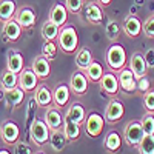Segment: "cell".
I'll return each mask as SVG.
<instances>
[{
	"instance_id": "36",
	"label": "cell",
	"mask_w": 154,
	"mask_h": 154,
	"mask_svg": "<svg viewBox=\"0 0 154 154\" xmlns=\"http://www.w3.org/2000/svg\"><path fill=\"white\" fill-rule=\"evenodd\" d=\"M140 122H142V126H143L145 134H154V114H152V112L146 111Z\"/></svg>"
},
{
	"instance_id": "14",
	"label": "cell",
	"mask_w": 154,
	"mask_h": 154,
	"mask_svg": "<svg viewBox=\"0 0 154 154\" xmlns=\"http://www.w3.org/2000/svg\"><path fill=\"white\" fill-rule=\"evenodd\" d=\"M43 120L46 122V125L49 126V130H62L63 123H65V116L60 112V108L54 106H48L45 111V117Z\"/></svg>"
},
{
	"instance_id": "34",
	"label": "cell",
	"mask_w": 154,
	"mask_h": 154,
	"mask_svg": "<svg viewBox=\"0 0 154 154\" xmlns=\"http://www.w3.org/2000/svg\"><path fill=\"white\" fill-rule=\"evenodd\" d=\"M120 29H122V26L119 25L117 20H109L106 23V37H108V40L112 42V43L117 42V38L120 35Z\"/></svg>"
},
{
	"instance_id": "31",
	"label": "cell",
	"mask_w": 154,
	"mask_h": 154,
	"mask_svg": "<svg viewBox=\"0 0 154 154\" xmlns=\"http://www.w3.org/2000/svg\"><path fill=\"white\" fill-rule=\"evenodd\" d=\"M25 68V62H23V56L20 53H11L8 56V62H6V69L12 71V72H22V69Z\"/></svg>"
},
{
	"instance_id": "32",
	"label": "cell",
	"mask_w": 154,
	"mask_h": 154,
	"mask_svg": "<svg viewBox=\"0 0 154 154\" xmlns=\"http://www.w3.org/2000/svg\"><path fill=\"white\" fill-rule=\"evenodd\" d=\"M85 74H86V77L89 80H93V82H100V79L103 77V74H105V71H103V66H102V63L100 62H94L93 60V63L89 65L86 69H85Z\"/></svg>"
},
{
	"instance_id": "15",
	"label": "cell",
	"mask_w": 154,
	"mask_h": 154,
	"mask_svg": "<svg viewBox=\"0 0 154 154\" xmlns=\"http://www.w3.org/2000/svg\"><path fill=\"white\" fill-rule=\"evenodd\" d=\"M128 68L133 71V74L136 75V79H142L148 74V66H146V62H145V57L143 54L140 53H133L131 57H130V62H128Z\"/></svg>"
},
{
	"instance_id": "13",
	"label": "cell",
	"mask_w": 154,
	"mask_h": 154,
	"mask_svg": "<svg viewBox=\"0 0 154 154\" xmlns=\"http://www.w3.org/2000/svg\"><path fill=\"white\" fill-rule=\"evenodd\" d=\"M38 80L40 79L32 71V68H23L22 72H19V86L25 93L35 91V88L38 86Z\"/></svg>"
},
{
	"instance_id": "29",
	"label": "cell",
	"mask_w": 154,
	"mask_h": 154,
	"mask_svg": "<svg viewBox=\"0 0 154 154\" xmlns=\"http://www.w3.org/2000/svg\"><path fill=\"white\" fill-rule=\"evenodd\" d=\"M63 133H65L66 139H68V142H75V140H79L80 137V125L79 123H75L72 120H68L65 119V123H63Z\"/></svg>"
},
{
	"instance_id": "26",
	"label": "cell",
	"mask_w": 154,
	"mask_h": 154,
	"mask_svg": "<svg viewBox=\"0 0 154 154\" xmlns=\"http://www.w3.org/2000/svg\"><path fill=\"white\" fill-rule=\"evenodd\" d=\"M103 146L108 152L114 154L117 152L120 148H122V137L117 131H109L106 136H105V140H103Z\"/></svg>"
},
{
	"instance_id": "10",
	"label": "cell",
	"mask_w": 154,
	"mask_h": 154,
	"mask_svg": "<svg viewBox=\"0 0 154 154\" xmlns=\"http://www.w3.org/2000/svg\"><path fill=\"white\" fill-rule=\"evenodd\" d=\"M119 85L120 91L125 94H133L137 91V79L130 68H123L119 71Z\"/></svg>"
},
{
	"instance_id": "33",
	"label": "cell",
	"mask_w": 154,
	"mask_h": 154,
	"mask_svg": "<svg viewBox=\"0 0 154 154\" xmlns=\"http://www.w3.org/2000/svg\"><path fill=\"white\" fill-rule=\"evenodd\" d=\"M137 149L139 154H154V134H145Z\"/></svg>"
},
{
	"instance_id": "4",
	"label": "cell",
	"mask_w": 154,
	"mask_h": 154,
	"mask_svg": "<svg viewBox=\"0 0 154 154\" xmlns=\"http://www.w3.org/2000/svg\"><path fill=\"white\" fill-rule=\"evenodd\" d=\"M143 136H145V131H143V126L140 120H131L126 123L125 130H123V139H125L126 145H130L131 148H137L140 140L143 139Z\"/></svg>"
},
{
	"instance_id": "37",
	"label": "cell",
	"mask_w": 154,
	"mask_h": 154,
	"mask_svg": "<svg viewBox=\"0 0 154 154\" xmlns=\"http://www.w3.org/2000/svg\"><path fill=\"white\" fill-rule=\"evenodd\" d=\"M65 6L68 12L77 16V14H80V11L83 8V0H65Z\"/></svg>"
},
{
	"instance_id": "23",
	"label": "cell",
	"mask_w": 154,
	"mask_h": 154,
	"mask_svg": "<svg viewBox=\"0 0 154 154\" xmlns=\"http://www.w3.org/2000/svg\"><path fill=\"white\" fill-rule=\"evenodd\" d=\"M68 143V139L63 133V130H53L51 131V136H49V145L56 152H62L65 149Z\"/></svg>"
},
{
	"instance_id": "30",
	"label": "cell",
	"mask_w": 154,
	"mask_h": 154,
	"mask_svg": "<svg viewBox=\"0 0 154 154\" xmlns=\"http://www.w3.org/2000/svg\"><path fill=\"white\" fill-rule=\"evenodd\" d=\"M59 32H60V26H57V25L53 23L49 19L42 25V37H43V40L56 42L57 37H59Z\"/></svg>"
},
{
	"instance_id": "24",
	"label": "cell",
	"mask_w": 154,
	"mask_h": 154,
	"mask_svg": "<svg viewBox=\"0 0 154 154\" xmlns=\"http://www.w3.org/2000/svg\"><path fill=\"white\" fill-rule=\"evenodd\" d=\"M5 100L6 103L11 106V108H17L19 105H22V102L25 100V91L20 88V86H16L12 89H8L5 91Z\"/></svg>"
},
{
	"instance_id": "8",
	"label": "cell",
	"mask_w": 154,
	"mask_h": 154,
	"mask_svg": "<svg viewBox=\"0 0 154 154\" xmlns=\"http://www.w3.org/2000/svg\"><path fill=\"white\" fill-rule=\"evenodd\" d=\"M100 85V89L103 91L105 94L111 96V97H116L120 91V85H119V75L116 74L114 71H108L103 74V77L100 79L99 82Z\"/></svg>"
},
{
	"instance_id": "38",
	"label": "cell",
	"mask_w": 154,
	"mask_h": 154,
	"mask_svg": "<svg viewBox=\"0 0 154 154\" xmlns=\"http://www.w3.org/2000/svg\"><path fill=\"white\" fill-rule=\"evenodd\" d=\"M143 35L148 38H154V16H149L143 23Z\"/></svg>"
},
{
	"instance_id": "35",
	"label": "cell",
	"mask_w": 154,
	"mask_h": 154,
	"mask_svg": "<svg viewBox=\"0 0 154 154\" xmlns=\"http://www.w3.org/2000/svg\"><path fill=\"white\" fill-rule=\"evenodd\" d=\"M57 48H59V45H56L53 40H45L43 48H42V54H43L46 59L53 60V59L56 57V54H57Z\"/></svg>"
},
{
	"instance_id": "45",
	"label": "cell",
	"mask_w": 154,
	"mask_h": 154,
	"mask_svg": "<svg viewBox=\"0 0 154 154\" xmlns=\"http://www.w3.org/2000/svg\"><path fill=\"white\" fill-rule=\"evenodd\" d=\"M34 154H43V152H42V151H38V152H34Z\"/></svg>"
},
{
	"instance_id": "28",
	"label": "cell",
	"mask_w": 154,
	"mask_h": 154,
	"mask_svg": "<svg viewBox=\"0 0 154 154\" xmlns=\"http://www.w3.org/2000/svg\"><path fill=\"white\" fill-rule=\"evenodd\" d=\"M0 86H2L3 91H8V89H12L19 86V74L12 72L9 69L3 71L2 75H0Z\"/></svg>"
},
{
	"instance_id": "22",
	"label": "cell",
	"mask_w": 154,
	"mask_h": 154,
	"mask_svg": "<svg viewBox=\"0 0 154 154\" xmlns=\"http://www.w3.org/2000/svg\"><path fill=\"white\" fill-rule=\"evenodd\" d=\"M34 102L37 106H42V108L51 106V103H53V91L45 85L37 86L34 91Z\"/></svg>"
},
{
	"instance_id": "6",
	"label": "cell",
	"mask_w": 154,
	"mask_h": 154,
	"mask_svg": "<svg viewBox=\"0 0 154 154\" xmlns=\"http://www.w3.org/2000/svg\"><path fill=\"white\" fill-rule=\"evenodd\" d=\"M105 117L103 116H100L97 112H91V114H88L86 116V120H85V133L89 136V137H99L102 134V131H103V128H105Z\"/></svg>"
},
{
	"instance_id": "20",
	"label": "cell",
	"mask_w": 154,
	"mask_h": 154,
	"mask_svg": "<svg viewBox=\"0 0 154 154\" xmlns=\"http://www.w3.org/2000/svg\"><path fill=\"white\" fill-rule=\"evenodd\" d=\"M68 9L65 5H62V3H54L53 8H51L49 11V20L56 23L57 26H65L66 25V20H68Z\"/></svg>"
},
{
	"instance_id": "5",
	"label": "cell",
	"mask_w": 154,
	"mask_h": 154,
	"mask_svg": "<svg viewBox=\"0 0 154 154\" xmlns=\"http://www.w3.org/2000/svg\"><path fill=\"white\" fill-rule=\"evenodd\" d=\"M123 114H125V106L123 103L117 99V97H111L109 102H108V105L105 108V122L109 123V125H114V123H117L122 120L123 117Z\"/></svg>"
},
{
	"instance_id": "21",
	"label": "cell",
	"mask_w": 154,
	"mask_h": 154,
	"mask_svg": "<svg viewBox=\"0 0 154 154\" xmlns=\"http://www.w3.org/2000/svg\"><path fill=\"white\" fill-rule=\"evenodd\" d=\"M65 119L72 120L75 123H79L80 126H83L85 125V120H86V112H85L83 105L77 103V102H75V103H71L68 106L66 112H65Z\"/></svg>"
},
{
	"instance_id": "12",
	"label": "cell",
	"mask_w": 154,
	"mask_h": 154,
	"mask_svg": "<svg viewBox=\"0 0 154 154\" xmlns=\"http://www.w3.org/2000/svg\"><path fill=\"white\" fill-rule=\"evenodd\" d=\"M14 19L23 29H31L35 25L37 16H35V11L31 6H22V8H17Z\"/></svg>"
},
{
	"instance_id": "43",
	"label": "cell",
	"mask_w": 154,
	"mask_h": 154,
	"mask_svg": "<svg viewBox=\"0 0 154 154\" xmlns=\"http://www.w3.org/2000/svg\"><path fill=\"white\" fill-rule=\"evenodd\" d=\"M111 2L112 0H97V3L102 5V6H108V5H111Z\"/></svg>"
},
{
	"instance_id": "46",
	"label": "cell",
	"mask_w": 154,
	"mask_h": 154,
	"mask_svg": "<svg viewBox=\"0 0 154 154\" xmlns=\"http://www.w3.org/2000/svg\"><path fill=\"white\" fill-rule=\"evenodd\" d=\"M0 96H2V94H0Z\"/></svg>"
},
{
	"instance_id": "42",
	"label": "cell",
	"mask_w": 154,
	"mask_h": 154,
	"mask_svg": "<svg viewBox=\"0 0 154 154\" xmlns=\"http://www.w3.org/2000/svg\"><path fill=\"white\" fill-rule=\"evenodd\" d=\"M143 57H145V62H146L148 69H152V68H154V48L146 49L145 54H143Z\"/></svg>"
},
{
	"instance_id": "19",
	"label": "cell",
	"mask_w": 154,
	"mask_h": 154,
	"mask_svg": "<svg viewBox=\"0 0 154 154\" xmlns=\"http://www.w3.org/2000/svg\"><path fill=\"white\" fill-rule=\"evenodd\" d=\"M22 31H23V28L16 22V19H11V20L3 23L2 34L5 37V40H8V42H17L20 38V35H22Z\"/></svg>"
},
{
	"instance_id": "40",
	"label": "cell",
	"mask_w": 154,
	"mask_h": 154,
	"mask_svg": "<svg viewBox=\"0 0 154 154\" xmlns=\"http://www.w3.org/2000/svg\"><path fill=\"white\" fill-rule=\"evenodd\" d=\"M14 148H16V154H34L31 145H28L26 142H22V140H19L14 145Z\"/></svg>"
},
{
	"instance_id": "17",
	"label": "cell",
	"mask_w": 154,
	"mask_h": 154,
	"mask_svg": "<svg viewBox=\"0 0 154 154\" xmlns=\"http://www.w3.org/2000/svg\"><path fill=\"white\" fill-rule=\"evenodd\" d=\"M69 97H71V88L66 83H59L54 91H53V102L57 108H65L69 103Z\"/></svg>"
},
{
	"instance_id": "9",
	"label": "cell",
	"mask_w": 154,
	"mask_h": 154,
	"mask_svg": "<svg viewBox=\"0 0 154 154\" xmlns=\"http://www.w3.org/2000/svg\"><path fill=\"white\" fill-rule=\"evenodd\" d=\"M122 31L130 38H136V37H139L140 34H142L143 23L136 14H128L122 22Z\"/></svg>"
},
{
	"instance_id": "16",
	"label": "cell",
	"mask_w": 154,
	"mask_h": 154,
	"mask_svg": "<svg viewBox=\"0 0 154 154\" xmlns=\"http://www.w3.org/2000/svg\"><path fill=\"white\" fill-rule=\"evenodd\" d=\"M83 17L89 25H100L103 20V11L96 2H88L83 6Z\"/></svg>"
},
{
	"instance_id": "39",
	"label": "cell",
	"mask_w": 154,
	"mask_h": 154,
	"mask_svg": "<svg viewBox=\"0 0 154 154\" xmlns=\"http://www.w3.org/2000/svg\"><path fill=\"white\" fill-rule=\"evenodd\" d=\"M143 105H145V109L149 111V112H154V91H146L143 94Z\"/></svg>"
},
{
	"instance_id": "27",
	"label": "cell",
	"mask_w": 154,
	"mask_h": 154,
	"mask_svg": "<svg viewBox=\"0 0 154 154\" xmlns=\"http://www.w3.org/2000/svg\"><path fill=\"white\" fill-rule=\"evenodd\" d=\"M16 2L14 0H0V22H8L16 16Z\"/></svg>"
},
{
	"instance_id": "25",
	"label": "cell",
	"mask_w": 154,
	"mask_h": 154,
	"mask_svg": "<svg viewBox=\"0 0 154 154\" xmlns=\"http://www.w3.org/2000/svg\"><path fill=\"white\" fill-rule=\"evenodd\" d=\"M93 63V53H91V49L83 46L80 48L79 51H77V54H75V66L77 69H80V71H85L89 65Z\"/></svg>"
},
{
	"instance_id": "7",
	"label": "cell",
	"mask_w": 154,
	"mask_h": 154,
	"mask_svg": "<svg viewBox=\"0 0 154 154\" xmlns=\"http://www.w3.org/2000/svg\"><path fill=\"white\" fill-rule=\"evenodd\" d=\"M0 139L6 145H16L20 140V126L14 120H6L0 125Z\"/></svg>"
},
{
	"instance_id": "1",
	"label": "cell",
	"mask_w": 154,
	"mask_h": 154,
	"mask_svg": "<svg viewBox=\"0 0 154 154\" xmlns=\"http://www.w3.org/2000/svg\"><path fill=\"white\" fill-rule=\"evenodd\" d=\"M57 45L63 54H72L79 46V35H77L75 28L71 26V25L62 26L57 37Z\"/></svg>"
},
{
	"instance_id": "44",
	"label": "cell",
	"mask_w": 154,
	"mask_h": 154,
	"mask_svg": "<svg viewBox=\"0 0 154 154\" xmlns=\"http://www.w3.org/2000/svg\"><path fill=\"white\" fill-rule=\"evenodd\" d=\"M0 154H11L8 149H5V148H2V149H0Z\"/></svg>"
},
{
	"instance_id": "18",
	"label": "cell",
	"mask_w": 154,
	"mask_h": 154,
	"mask_svg": "<svg viewBox=\"0 0 154 154\" xmlns=\"http://www.w3.org/2000/svg\"><path fill=\"white\" fill-rule=\"evenodd\" d=\"M32 71L37 74V77L40 80H46L49 74H51V63H49V59H46L43 54L37 56L34 60H32V65H31Z\"/></svg>"
},
{
	"instance_id": "3",
	"label": "cell",
	"mask_w": 154,
	"mask_h": 154,
	"mask_svg": "<svg viewBox=\"0 0 154 154\" xmlns=\"http://www.w3.org/2000/svg\"><path fill=\"white\" fill-rule=\"evenodd\" d=\"M49 136H51V130L46 125L45 120L40 119H34L29 125V137L32 140V143L35 146H42L46 142H49Z\"/></svg>"
},
{
	"instance_id": "41",
	"label": "cell",
	"mask_w": 154,
	"mask_h": 154,
	"mask_svg": "<svg viewBox=\"0 0 154 154\" xmlns=\"http://www.w3.org/2000/svg\"><path fill=\"white\" fill-rule=\"evenodd\" d=\"M149 86H151V83H149V80H148L146 75L137 80V91H140L142 94H145L146 91H149Z\"/></svg>"
},
{
	"instance_id": "11",
	"label": "cell",
	"mask_w": 154,
	"mask_h": 154,
	"mask_svg": "<svg viewBox=\"0 0 154 154\" xmlns=\"http://www.w3.org/2000/svg\"><path fill=\"white\" fill-rule=\"evenodd\" d=\"M88 77L85 74V71L77 69L71 74V79H69V88H71V93L74 96H83L88 91Z\"/></svg>"
},
{
	"instance_id": "2",
	"label": "cell",
	"mask_w": 154,
	"mask_h": 154,
	"mask_svg": "<svg viewBox=\"0 0 154 154\" xmlns=\"http://www.w3.org/2000/svg\"><path fill=\"white\" fill-rule=\"evenodd\" d=\"M105 62H106V66L114 72H119L120 69H123L126 66V62H128L125 48L120 43H112L106 49Z\"/></svg>"
}]
</instances>
